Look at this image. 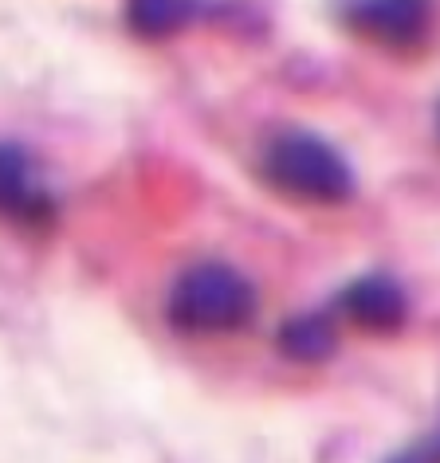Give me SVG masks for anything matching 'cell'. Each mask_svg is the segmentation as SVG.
<instances>
[{"label": "cell", "instance_id": "1", "mask_svg": "<svg viewBox=\"0 0 440 463\" xmlns=\"http://www.w3.org/2000/svg\"><path fill=\"white\" fill-rule=\"evenodd\" d=\"M256 315V291L225 263H196L173 283L169 322L185 334H228Z\"/></svg>", "mask_w": 440, "mask_h": 463}, {"label": "cell", "instance_id": "2", "mask_svg": "<svg viewBox=\"0 0 440 463\" xmlns=\"http://www.w3.org/2000/svg\"><path fill=\"white\" fill-rule=\"evenodd\" d=\"M268 181L275 189L315 204H342L354 196V173L339 157V149L327 146L315 134H280L263 157Z\"/></svg>", "mask_w": 440, "mask_h": 463}, {"label": "cell", "instance_id": "3", "mask_svg": "<svg viewBox=\"0 0 440 463\" xmlns=\"http://www.w3.org/2000/svg\"><path fill=\"white\" fill-rule=\"evenodd\" d=\"M0 220L24 228H48L55 220V201L32 173L24 146L0 142Z\"/></svg>", "mask_w": 440, "mask_h": 463}, {"label": "cell", "instance_id": "4", "mask_svg": "<svg viewBox=\"0 0 440 463\" xmlns=\"http://www.w3.org/2000/svg\"><path fill=\"white\" fill-rule=\"evenodd\" d=\"M342 315L362 326L369 334H393L405 326L409 318V303H405V291L389 275H362L342 291L339 298Z\"/></svg>", "mask_w": 440, "mask_h": 463}, {"label": "cell", "instance_id": "5", "mask_svg": "<svg viewBox=\"0 0 440 463\" xmlns=\"http://www.w3.org/2000/svg\"><path fill=\"white\" fill-rule=\"evenodd\" d=\"M346 24L358 28L362 36L389 43V48H409L425 36L428 28V8L413 0H393V5H354L346 8Z\"/></svg>", "mask_w": 440, "mask_h": 463}, {"label": "cell", "instance_id": "6", "mask_svg": "<svg viewBox=\"0 0 440 463\" xmlns=\"http://www.w3.org/2000/svg\"><path fill=\"white\" fill-rule=\"evenodd\" d=\"M334 345H339V334L327 315H299L280 330V350L292 362H327Z\"/></svg>", "mask_w": 440, "mask_h": 463}, {"label": "cell", "instance_id": "7", "mask_svg": "<svg viewBox=\"0 0 440 463\" xmlns=\"http://www.w3.org/2000/svg\"><path fill=\"white\" fill-rule=\"evenodd\" d=\"M130 28L138 36H169L177 32L185 20H193V8L189 5H166V0H142V5H130Z\"/></svg>", "mask_w": 440, "mask_h": 463}, {"label": "cell", "instance_id": "8", "mask_svg": "<svg viewBox=\"0 0 440 463\" xmlns=\"http://www.w3.org/2000/svg\"><path fill=\"white\" fill-rule=\"evenodd\" d=\"M393 463H440V436L436 439H425V444H416L413 451H405Z\"/></svg>", "mask_w": 440, "mask_h": 463}]
</instances>
